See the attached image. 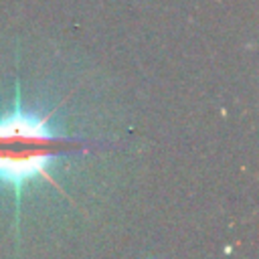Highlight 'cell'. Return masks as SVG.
Here are the masks:
<instances>
[{
	"instance_id": "obj_1",
	"label": "cell",
	"mask_w": 259,
	"mask_h": 259,
	"mask_svg": "<svg viewBox=\"0 0 259 259\" xmlns=\"http://www.w3.org/2000/svg\"><path fill=\"white\" fill-rule=\"evenodd\" d=\"M59 105H55L53 111L40 117L22 111L20 87L16 83V97H14L12 111L0 117V180L6 182L14 192L16 225H18V212H20L22 186L28 180L38 176L67 196V192L51 176L49 166L69 152L91 150L87 142L79 138L61 136L49 125Z\"/></svg>"
}]
</instances>
